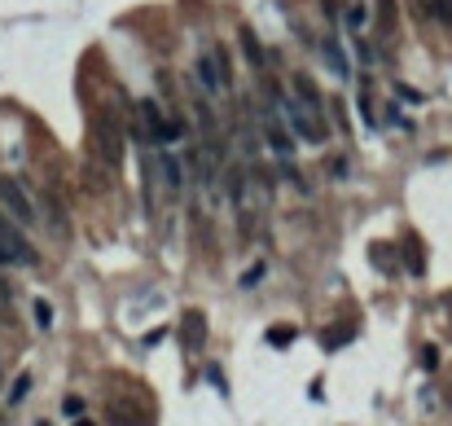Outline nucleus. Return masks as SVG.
<instances>
[{"label": "nucleus", "instance_id": "23", "mask_svg": "<svg viewBox=\"0 0 452 426\" xmlns=\"http://www.w3.org/2000/svg\"><path fill=\"white\" fill-rule=\"evenodd\" d=\"M259 277H264V264H255V268H251V273H246V277H242V286H246V290H251V286H259Z\"/></svg>", "mask_w": 452, "mask_h": 426}, {"label": "nucleus", "instance_id": "4", "mask_svg": "<svg viewBox=\"0 0 452 426\" xmlns=\"http://www.w3.org/2000/svg\"><path fill=\"white\" fill-rule=\"evenodd\" d=\"M0 211L18 224V229H35L40 224V207L27 194V185L14 181V176H0Z\"/></svg>", "mask_w": 452, "mask_h": 426}, {"label": "nucleus", "instance_id": "14", "mask_svg": "<svg viewBox=\"0 0 452 426\" xmlns=\"http://www.w3.org/2000/svg\"><path fill=\"white\" fill-rule=\"evenodd\" d=\"M342 18H347V31H351V35H364V27H369V9L360 5V0H351V5L342 9Z\"/></svg>", "mask_w": 452, "mask_h": 426}, {"label": "nucleus", "instance_id": "28", "mask_svg": "<svg viewBox=\"0 0 452 426\" xmlns=\"http://www.w3.org/2000/svg\"><path fill=\"white\" fill-rule=\"evenodd\" d=\"M40 426H49V422H40Z\"/></svg>", "mask_w": 452, "mask_h": 426}, {"label": "nucleus", "instance_id": "18", "mask_svg": "<svg viewBox=\"0 0 452 426\" xmlns=\"http://www.w3.org/2000/svg\"><path fill=\"white\" fill-rule=\"evenodd\" d=\"M14 312V290H9V281L0 277V316H9Z\"/></svg>", "mask_w": 452, "mask_h": 426}, {"label": "nucleus", "instance_id": "21", "mask_svg": "<svg viewBox=\"0 0 452 426\" xmlns=\"http://www.w3.org/2000/svg\"><path fill=\"white\" fill-rule=\"evenodd\" d=\"M290 329H268V343H277V347H290Z\"/></svg>", "mask_w": 452, "mask_h": 426}, {"label": "nucleus", "instance_id": "10", "mask_svg": "<svg viewBox=\"0 0 452 426\" xmlns=\"http://www.w3.org/2000/svg\"><path fill=\"white\" fill-rule=\"evenodd\" d=\"M290 88H294V101H299V105H307L312 114H320V119H325V97L316 92V84H312V79H307V75H294V79H290Z\"/></svg>", "mask_w": 452, "mask_h": 426}, {"label": "nucleus", "instance_id": "2", "mask_svg": "<svg viewBox=\"0 0 452 426\" xmlns=\"http://www.w3.org/2000/svg\"><path fill=\"white\" fill-rule=\"evenodd\" d=\"M194 75H198V84H202L207 97H229L233 92V66H229V53H224L220 44H211V49L198 53Z\"/></svg>", "mask_w": 452, "mask_h": 426}, {"label": "nucleus", "instance_id": "22", "mask_svg": "<svg viewBox=\"0 0 452 426\" xmlns=\"http://www.w3.org/2000/svg\"><path fill=\"white\" fill-rule=\"evenodd\" d=\"M422 365H426V369H435V365H439V347L426 343V347H422Z\"/></svg>", "mask_w": 452, "mask_h": 426}, {"label": "nucleus", "instance_id": "19", "mask_svg": "<svg viewBox=\"0 0 452 426\" xmlns=\"http://www.w3.org/2000/svg\"><path fill=\"white\" fill-rule=\"evenodd\" d=\"M373 264L382 268V273H391V246H373Z\"/></svg>", "mask_w": 452, "mask_h": 426}, {"label": "nucleus", "instance_id": "13", "mask_svg": "<svg viewBox=\"0 0 452 426\" xmlns=\"http://www.w3.org/2000/svg\"><path fill=\"white\" fill-rule=\"evenodd\" d=\"M395 27H400V14H395V0H378V31L387 35H395Z\"/></svg>", "mask_w": 452, "mask_h": 426}, {"label": "nucleus", "instance_id": "6", "mask_svg": "<svg viewBox=\"0 0 452 426\" xmlns=\"http://www.w3.org/2000/svg\"><path fill=\"white\" fill-rule=\"evenodd\" d=\"M0 264H14V268H35L40 264V255H35V246L22 238V229L9 216H0Z\"/></svg>", "mask_w": 452, "mask_h": 426}, {"label": "nucleus", "instance_id": "25", "mask_svg": "<svg viewBox=\"0 0 452 426\" xmlns=\"http://www.w3.org/2000/svg\"><path fill=\"white\" fill-rule=\"evenodd\" d=\"M320 9H325V18H329V22L338 18V0H320Z\"/></svg>", "mask_w": 452, "mask_h": 426}, {"label": "nucleus", "instance_id": "8", "mask_svg": "<svg viewBox=\"0 0 452 426\" xmlns=\"http://www.w3.org/2000/svg\"><path fill=\"white\" fill-rule=\"evenodd\" d=\"M316 49H320V57H325V66L334 70L338 79H351V57H347V49H342V44L334 40V35H325V40H320Z\"/></svg>", "mask_w": 452, "mask_h": 426}, {"label": "nucleus", "instance_id": "15", "mask_svg": "<svg viewBox=\"0 0 452 426\" xmlns=\"http://www.w3.org/2000/svg\"><path fill=\"white\" fill-rule=\"evenodd\" d=\"M27 396H31V374H18L5 400H9V405H22V400H27Z\"/></svg>", "mask_w": 452, "mask_h": 426}, {"label": "nucleus", "instance_id": "16", "mask_svg": "<svg viewBox=\"0 0 452 426\" xmlns=\"http://www.w3.org/2000/svg\"><path fill=\"white\" fill-rule=\"evenodd\" d=\"M431 22L452 31V0H431Z\"/></svg>", "mask_w": 452, "mask_h": 426}, {"label": "nucleus", "instance_id": "3", "mask_svg": "<svg viewBox=\"0 0 452 426\" xmlns=\"http://www.w3.org/2000/svg\"><path fill=\"white\" fill-rule=\"evenodd\" d=\"M92 150H97V159L105 163L110 172L123 168V128H119V114L105 105V110H97V119H92Z\"/></svg>", "mask_w": 452, "mask_h": 426}, {"label": "nucleus", "instance_id": "17", "mask_svg": "<svg viewBox=\"0 0 452 426\" xmlns=\"http://www.w3.org/2000/svg\"><path fill=\"white\" fill-rule=\"evenodd\" d=\"M31 316H35V329H53V307L44 303V299L31 303Z\"/></svg>", "mask_w": 452, "mask_h": 426}, {"label": "nucleus", "instance_id": "24", "mask_svg": "<svg viewBox=\"0 0 452 426\" xmlns=\"http://www.w3.org/2000/svg\"><path fill=\"white\" fill-rule=\"evenodd\" d=\"M62 409H66V418H79V413H84V400H75V396H70Z\"/></svg>", "mask_w": 452, "mask_h": 426}, {"label": "nucleus", "instance_id": "1", "mask_svg": "<svg viewBox=\"0 0 452 426\" xmlns=\"http://www.w3.org/2000/svg\"><path fill=\"white\" fill-rule=\"evenodd\" d=\"M268 92H272V101H277V114L285 119V128H290L294 136L312 141V145H325V141H329V123L320 119V114H312L307 105H299L290 92H281L277 84H268Z\"/></svg>", "mask_w": 452, "mask_h": 426}, {"label": "nucleus", "instance_id": "27", "mask_svg": "<svg viewBox=\"0 0 452 426\" xmlns=\"http://www.w3.org/2000/svg\"><path fill=\"white\" fill-rule=\"evenodd\" d=\"M0 383H5V365H0Z\"/></svg>", "mask_w": 452, "mask_h": 426}, {"label": "nucleus", "instance_id": "11", "mask_svg": "<svg viewBox=\"0 0 452 426\" xmlns=\"http://www.w3.org/2000/svg\"><path fill=\"white\" fill-rule=\"evenodd\" d=\"M237 40H242V53H246V62H251L255 70H264V66H268V53H264V44H259V35H255L251 27L237 31Z\"/></svg>", "mask_w": 452, "mask_h": 426}, {"label": "nucleus", "instance_id": "9", "mask_svg": "<svg viewBox=\"0 0 452 426\" xmlns=\"http://www.w3.org/2000/svg\"><path fill=\"white\" fill-rule=\"evenodd\" d=\"M35 207H40V224L49 220V229L57 233V238H66V233H70V224H66V207L57 203L53 194H40V203H35Z\"/></svg>", "mask_w": 452, "mask_h": 426}, {"label": "nucleus", "instance_id": "20", "mask_svg": "<svg viewBox=\"0 0 452 426\" xmlns=\"http://www.w3.org/2000/svg\"><path fill=\"white\" fill-rule=\"evenodd\" d=\"M409 9H413L422 22H431V0H409Z\"/></svg>", "mask_w": 452, "mask_h": 426}, {"label": "nucleus", "instance_id": "26", "mask_svg": "<svg viewBox=\"0 0 452 426\" xmlns=\"http://www.w3.org/2000/svg\"><path fill=\"white\" fill-rule=\"evenodd\" d=\"M75 426H97V422H88V418H79V422H75Z\"/></svg>", "mask_w": 452, "mask_h": 426}, {"label": "nucleus", "instance_id": "7", "mask_svg": "<svg viewBox=\"0 0 452 426\" xmlns=\"http://www.w3.org/2000/svg\"><path fill=\"white\" fill-rule=\"evenodd\" d=\"M158 176H163V189H167V198H185V168H181V159L163 145L158 154Z\"/></svg>", "mask_w": 452, "mask_h": 426}, {"label": "nucleus", "instance_id": "12", "mask_svg": "<svg viewBox=\"0 0 452 426\" xmlns=\"http://www.w3.org/2000/svg\"><path fill=\"white\" fill-rule=\"evenodd\" d=\"M202 338H207V321H202V312H185V347L198 352Z\"/></svg>", "mask_w": 452, "mask_h": 426}, {"label": "nucleus", "instance_id": "5", "mask_svg": "<svg viewBox=\"0 0 452 426\" xmlns=\"http://www.w3.org/2000/svg\"><path fill=\"white\" fill-rule=\"evenodd\" d=\"M246 110H251V119L259 123V141L272 150V159H294V136L290 128H285V119L277 110H255L251 101H246Z\"/></svg>", "mask_w": 452, "mask_h": 426}]
</instances>
